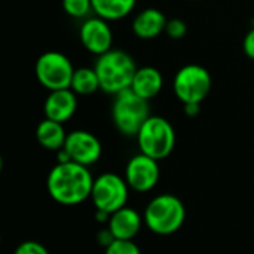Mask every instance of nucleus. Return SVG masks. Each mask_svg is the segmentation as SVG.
<instances>
[{"instance_id":"obj_16","label":"nucleus","mask_w":254,"mask_h":254,"mask_svg":"<svg viewBox=\"0 0 254 254\" xmlns=\"http://www.w3.org/2000/svg\"><path fill=\"white\" fill-rule=\"evenodd\" d=\"M36 138L42 147H45L48 150L58 152L65 144L67 132H65L63 124L45 118L36 127Z\"/></svg>"},{"instance_id":"obj_14","label":"nucleus","mask_w":254,"mask_h":254,"mask_svg":"<svg viewBox=\"0 0 254 254\" xmlns=\"http://www.w3.org/2000/svg\"><path fill=\"white\" fill-rule=\"evenodd\" d=\"M162 88H164V76L156 67L144 65L137 68L131 83V89L138 97L150 101L159 95Z\"/></svg>"},{"instance_id":"obj_24","label":"nucleus","mask_w":254,"mask_h":254,"mask_svg":"<svg viewBox=\"0 0 254 254\" xmlns=\"http://www.w3.org/2000/svg\"><path fill=\"white\" fill-rule=\"evenodd\" d=\"M183 109H185L186 116H189V118H195V116H198V115H199V112H201V104H185V106H183Z\"/></svg>"},{"instance_id":"obj_2","label":"nucleus","mask_w":254,"mask_h":254,"mask_svg":"<svg viewBox=\"0 0 254 254\" xmlns=\"http://www.w3.org/2000/svg\"><path fill=\"white\" fill-rule=\"evenodd\" d=\"M94 68L97 71L100 88L109 95H116L131 88L137 64L132 57L122 49H110L97 57Z\"/></svg>"},{"instance_id":"obj_18","label":"nucleus","mask_w":254,"mask_h":254,"mask_svg":"<svg viewBox=\"0 0 254 254\" xmlns=\"http://www.w3.org/2000/svg\"><path fill=\"white\" fill-rule=\"evenodd\" d=\"M70 89L79 95H92L100 91V80L94 67H77L73 73Z\"/></svg>"},{"instance_id":"obj_8","label":"nucleus","mask_w":254,"mask_h":254,"mask_svg":"<svg viewBox=\"0 0 254 254\" xmlns=\"http://www.w3.org/2000/svg\"><path fill=\"white\" fill-rule=\"evenodd\" d=\"M128 189L129 186L125 179L115 173H106L94 180L91 199L98 211H104L110 216L127 207Z\"/></svg>"},{"instance_id":"obj_7","label":"nucleus","mask_w":254,"mask_h":254,"mask_svg":"<svg viewBox=\"0 0 254 254\" xmlns=\"http://www.w3.org/2000/svg\"><path fill=\"white\" fill-rule=\"evenodd\" d=\"M74 70L71 60L60 51L43 52L34 65L37 82L48 91L70 88Z\"/></svg>"},{"instance_id":"obj_15","label":"nucleus","mask_w":254,"mask_h":254,"mask_svg":"<svg viewBox=\"0 0 254 254\" xmlns=\"http://www.w3.org/2000/svg\"><path fill=\"white\" fill-rule=\"evenodd\" d=\"M141 229V217L140 214L129 207H124L109 219V231L115 237V240H128L131 241Z\"/></svg>"},{"instance_id":"obj_19","label":"nucleus","mask_w":254,"mask_h":254,"mask_svg":"<svg viewBox=\"0 0 254 254\" xmlns=\"http://www.w3.org/2000/svg\"><path fill=\"white\" fill-rule=\"evenodd\" d=\"M63 10L74 19H86L94 13L92 0H61Z\"/></svg>"},{"instance_id":"obj_23","label":"nucleus","mask_w":254,"mask_h":254,"mask_svg":"<svg viewBox=\"0 0 254 254\" xmlns=\"http://www.w3.org/2000/svg\"><path fill=\"white\" fill-rule=\"evenodd\" d=\"M243 51L246 54L247 58L253 60L254 61V27L250 28L246 36H244V40H243Z\"/></svg>"},{"instance_id":"obj_1","label":"nucleus","mask_w":254,"mask_h":254,"mask_svg":"<svg viewBox=\"0 0 254 254\" xmlns=\"http://www.w3.org/2000/svg\"><path fill=\"white\" fill-rule=\"evenodd\" d=\"M48 192L54 201L63 205H77L92 193L94 179L88 167L77 162H58L46 180Z\"/></svg>"},{"instance_id":"obj_21","label":"nucleus","mask_w":254,"mask_h":254,"mask_svg":"<svg viewBox=\"0 0 254 254\" xmlns=\"http://www.w3.org/2000/svg\"><path fill=\"white\" fill-rule=\"evenodd\" d=\"M165 33L170 39H174V40L183 39L188 33V24L180 18L168 19L167 27H165Z\"/></svg>"},{"instance_id":"obj_11","label":"nucleus","mask_w":254,"mask_h":254,"mask_svg":"<svg viewBox=\"0 0 254 254\" xmlns=\"http://www.w3.org/2000/svg\"><path fill=\"white\" fill-rule=\"evenodd\" d=\"M125 180L128 186L137 192L152 190L159 180L158 161L140 152L128 161L125 168Z\"/></svg>"},{"instance_id":"obj_10","label":"nucleus","mask_w":254,"mask_h":254,"mask_svg":"<svg viewBox=\"0 0 254 254\" xmlns=\"http://www.w3.org/2000/svg\"><path fill=\"white\" fill-rule=\"evenodd\" d=\"M63 149L67 152L70 161L85 167L95 164L103 153V146L98 137L85 129H74L68 132Z\"/></svg>"},{"instance_id":"obj_6","label":"nucleus","mask_w":254,"mask_h":254,"mask_svg":"<svg viewBox=\"0 0 254 254\" xmlns=\"http://www.w3.org/2000/svg\"><path fill=\"white\" fill-rule=\"evenodd\" d=\"M213 79L210 71L199 64H186L173 79V91L185 104H201L210 94Z\"/></svg>"},{"instance_id":"obj_12","label":"nucleus","mask_w":254,"mask_h":254,"mask_svg":"<svg viewBox=\"0 0 254 254\" xmlns=\"http://www.w3.org/2000/svg\"><path fill=\"white\" fill-rule=\"evenodd\" d=\"M77 110V95L70 89H57L49 91L43 103L45 118L64 124L70 121Z\"/></svg>"},{"instance_id":"obj_3","label":"nucleus","mask_w":254,"mask_h":254,"mask_svg":"<svg viewBox=\"0 0 254 254\" xmlns=\"http://www.w3.org/2000/svg\"><path fill=\"white\" fill-rule=\"evenodd\" d=\"M149 116V101L138 97L131 88L115 95L112 104V121L121 134L135 137Z\"/></svg>"},{"instance_id":"obj_4","label":"nucleus","mask_w":254,"mask_h":254,"mask_svg":"<svg viewBox=\"0 0 254 254\" xmlns=\"http://www.w3.org/2000/svg\"><path fill=\"white\" fill-rule=\"evenodd\" d=\"M141 153L161 161L171 155L176 146V131L168 119L150 115L135 135Z\"/></svg>"},{"instance_id":"obj_5","label":"nucleus","mask_w":254,"mask_h":254,"mask_svg":"<svg viewBox=\"0 0 254 254\" xmlns=\"http://www.w3.org/2000/svg\"><path fill=\"white\" fill-rule=\"evenodd\" d=\"M186 217L183 202L174 195H159L153 198L144 211L146 226L156 235H171L177 232Z\"/></svg>"},{"instance_id":"obj_17","label":"nucleus","mask_w":254,"mask_h":254,"mask_svg":"<svg viewBox=\"0 0 254 254\" xmlns=\"http://www.w3.org/2000/svg\"><path fill=\"white\" fill-rule=\"evenodd\" d=\"M135 4L137 0H92L94 15L109 22L127 18L135 9Z\"/></svg>"},{"instance_id":"obj_25","label":"nucleus","mask_w":254,"mask_h":254,"mask_svg":"<svg viewBox=\"0 0 254 254\" xmlns=\"http://www.w3.org/2000/svg\"><path fill=\"white\" fill-rule=\"evenodd\" d=\"M193 1H199V0H193Z\"/></svg>"},{"instance_id":"obj_22","label":"nucleus","mask_w":254,"mask_h":254,"mask_svg":"<svg viewBox=\"0 0 254 254\" xmlns=\"http://www.w3.org/2000/svg\"><path fill=\"white\" fill-rule=\"evenodd\" d=\"M15 254H49V252L40 243H36V241H24V243H21L16 247Z\"/></svg>"},{"instance_id":"obj_20","label":"nucleus","mask_w":254,"mask_h":254,"mask_svg":"<svg viewBox=\"0 0 254 254\" xmlns=\"http://www.w3.org/2000/svg\"><path fill=\"white\" fill-rule=\"evenodd\" d=\"M106 254H141V252L132 240H115L109 247H106Z\"/></svg>"},{"instance_id":"obj_13","label":"nucleus","mask_w":254,"mask_h":254,"mask_svg":"<svg viewBox=\"0 0 254 254\" xmlns=\"http://www.w3.org/2000/svg\"><path fill=\"white\" fill-rule=\"evenodd\" d=\"M167 22L168 19L162 10L156 7H146L134 16L131 28L138 39L152 40L165 33Z\"/></svg>"},{"instance_id":"obj_9","label":"nucleus","mask_w":254,"mask_h":254,"mask_svg":"<svg viewBox=\"0 0 254 254\" xmlns=\"http://www.w3.org/2000/svg\"><path fill=\"white\" fill-rule=\"evenodd\" d=\"M79 39L82 46L95 57H100L113 49L112 27L109 21L97 15H91L82 21L79 28Z\"/></svg>"}]
</instances>
